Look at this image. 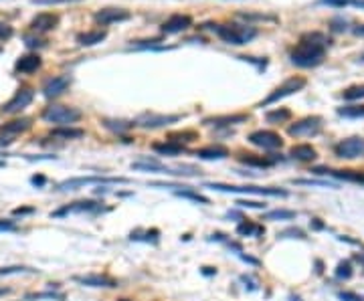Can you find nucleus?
Here are the masks:
<instances>
[{
	"label": "nucleus",
	"instance_id": "56",
	"mask_svg": "<svg viewBox=\"0 0 364 301\" xmlns=\"http://www.w3.org/2000/svg\"><path fill=\"white\" fill-rule=\"evenodd\" d=\"M120 301H127V299H120Z\"/></svg>",
	"mask_w": 364,
	"mask_h": 301
},
{
	"label": "nucleus",
	"instance_id": "19",
	"mask_svg": "<svg viewBox=\"0 0 364 301\" xmlns=\"http://www.w3.org/2000/svg\"><path fill=\"white\" fill-rule=\"evenodd\" d=\"M289 156L297 162H312L318 156V152H316V148H312L310 144H297L289 150Z\"/></svg>",
	"mask_w": 364,
	"mask_h": 301
},
{
	"label": "nucleus",
	"instance_id": "25",
	"mask_svg": "<svg viewBox=\"0 0 364 301\" xmlns=\"http://www.w3.org/2000/svg\"><path fill=\"white\" fill-rule=\"evenodd\" d=\"M330 174L338 180L364 184V172H360V170H330Z\"/></svg>",
	"mask_w": 364,
	"mask_h": 301
},
{
	"label": "nucleus",
	"instance_id": "6",
	"mask_svg": "<svg viewBox=\"0 0 364 301\" xmlns=\"http://www.w3.org/2000/svg\"><path fill=\"white\" fill-rule=\"evenodd\" d=\"M125 178H103V176H81V178H69L65 182H61L57 186L59 192H67V190H77L87 184H125Z\"/></svg>",
	"mask_w": 364,
	"mask_h": 301
},
{
	"label": "nucleus",
	"instance_id": "49",
	"mask_svg": "<svg viewBox=\"0 0 364 301\" xmlns=\"http://www.w3.org/2000/svg\"><path fill=\"white\" fill-rule=\"evenodd\" d=\"M324 4H330V6H346L350 0H322Z\"/></svg>",
	"mask_w": 364,
	"mask_h": 301
},
{
	"label": "nucleus",
	"instance_id": "17",
	"mask_svg": "<svg viewBox=\"0 0 364 301\" xmlns=\"http://www.w3.org/2000/svg\"><path fill=\"white\" fill-rule=\"evenodd\" d=\"M59 25V16L53 12H39L33 20H31V29L37 33H47L53 31Z\"/></svg>",
	"mask_w": 364,
	"mask_h": 301
},
{
	"label": "nucleus",
	"instance_id": "7",
	"mask_svg": "<svg viewBox=\"0 0 364 301\" xmlns=\"http://www.w3.org/2000/svg\"><path fill=\"white\" fill-rule=\"evenodd\" d=\"M33 119L31 117H18V119H12L4 125H0V146H8L14 142L16 136L25 134L29 127H31Z\"/></svg>",
	"mask_w": 364,
	"mask_h": 301
},
{
	"label": "nucleus",
	"instance_id": "51",
	"mask_svg": "<svg viewBox=\"0 0 364 301\" xmlns=\"http://www.w3.org/2000/svg\"><path fill=\"white\" fill-rule=\"evenodd\" d=\"M312 226H314L316 230H322V228H324V225L320 223V219H314V221H312Z\"/></svg>",
	"mask_w": 364,
	"mask_h": 301
},
{
	"label": "nucleus",
	"instance_id": "53",
	"mask_svg": "<svg viewBox=\"0 0 364 301\" xmlns=\"http://www.w3.org/2000/svg\"><path fill=\"white\" fill-rule=\"evenodd\" d=\"M202 269H204V271H202L204 275H212V273H217V271H215V269H212V267H202Z\"/></svg>",
	"mask_w": 364,
	"mask_h": 301
},
{
	"label": "nucleus",
	"instance_id": "36",
	"mask_svg": "<svg viewBox=\"0 0 364 301\" xmlns=\"http://www.w3.org/2000/svg\"><path fill=\"white\" fill-rule=\"evenodd\" d=\"M103 125L108 127V130L118 132V134H121V132H125V130H130V127H132V123H127V121H112V119H105Z\"/></svg>",
	"mask_w": 364,
	"mask_h": 301
},
{
	"label": "nucleus",
	"instance_id": "45",
	"mask_svg": "<svg viewBox=\"0 0 364 301\" xmlns=\"http://www.w3.org/2000/svg\"><path fill=\"white\" fill-rule=\"evenodd\" d=\"M16 230V225L12 221H0V232H12Z\"/></svg>",
	"mask_w": 364,
	"mask_h": 301
},
{
	"label": "nucleus",
	"instance_id": "44",
	"mask_svg": "<svg viewBox=\"0 0 364 301\" xmlns=\"http://www.w3.org/2000/svg\"><path fill=\"white\" fill-rule=\"evenodd\" d=\"M237 204L243 208H265V202H253V200H239Z\"/></svg>",
	"mask_w": 364,
	"mask_h": 301
},
{
	"label": "nucleus",
	"instance_id": "34",
	"mask_svg": "<svg viewBox=\"0 0 364 301\" xmlns=\"http://www.w3.org/2000/svg\"><path fill=\"white\" fill-rule=\"evenodd\" d=\"M346 101H356V99H364V85H354V87H348L344 93H342Z\"/></svg>",
	"mask_w": 364,
	"mask_h": 301
},
{
	"label": "nucleus",
	"instance_id": "8",
	"mask_svg": "<svg viewBox=\"0 0 364 301\" xmlns=\"http://www.w3.org/2000/svg\"><path fill=\"white\" fill-rule=\"evenodd\" d=\"M320 130H322V117L314 115V117H304V119L295 121L293 125H289L287 134L293 138H312Z\"/></svg>",
	"mask_w": 364,
	"mask_h": 301
},
{
	"label": "nucleus",
	"instance_id": "42",
	"mask_svg": "<svg viewBox=\"0 0 364 301\" xmlns=\"http://www.w3.org/2000/svg\"><path fill=\"white\" fill-rule=\"evenodd\" d=\"M25 42H27V47L29 49H37V47H42L45 45V40H39V38H35V37H25Z\"/></svg>",
	"mask_w": 364,
	"mask_h": 301
},
{
	"label": "nucleus",
	"instance_id": "20",
	"mask_svg": "<svg viewBox=\"0 0 364 301\" xmlns=\"http://www.w3.org/2000/svg\"><path fill=\"white\" fill-rule=\"evenodd\" d=\"M229 156V150L225 146H206L197 150V158L201 160H223Z\"/></svg>",
	"mask_w": 364,
	"mask_h": 301
},
{
	"label": "nucleus",
	"instance_id": "10",
	"mask_svg": "<svg viewBox=\"0 0 364 301\" xmlns=\"http://www.w3.org/2000/svg\"><path fill=\"white\" fill-rule=\"evenodd\" d=\"M249 142L253 146H257V148H261V150H267V152L282 148V144H283V140L280 138V134L269 132V130H257V132H253L249 136Z\"/></svg>",
	"mask_w": 364,
	"mask_h": 301
},
{
	"label": "nucleus",
	"instance_id": "15",
	"mask_svg": "<svg viewBox=\"0 0 364 301\" xmlns=\"http://www.w3.org/2000/svg\"><path fill=\"white\" fill-rule=\"evenodd\" d=\"M132 14L123 10V8H101L95 12V23L99 25H112V23H123V20H127Z\"/></svg>",
	"mask_w": 364,
	"mask_h": 301
},
{
	"label": "nucleus",
	"instance_id": "50",
	"mask_svg": "<svg viewBox=\"0 0 364 301\" xmlns=\"http://www.w3.org/2000/svg\"><path fill=\"white\" fill-rule=\"evenodd\" d=\"M31 182H33L35 186H42V184H45V176H33Z\"/></svg>",
	"mask_w": 364,
	"mask_h": 301
},
{
	"label": "nucleus",
	"instance_id": "32",
	"mask_svg": "<svg viewBox=\"0 0 364 301\" xmlns=\"http://www.w3.org/2000/svg\"><path fill=\"white\" fill-rule=\"evenodd\" d=\"M174 194L180 196V198H186V200H192V202H201V204H208V198L199 194V192H192V190H174Z\"/></svg>",
	"mask_w": 364,
	"mask_h": 301
},
{
	"label": "nucleus",
	"instance_id": "40",
	"mask_svg": "<svg viewBox=\"0 0 364 301\" xmlns=\"http://www.w3.org/2000/svg\"><path fill=\"white\" fill-rule=\"evenodd\" d=\"M12 27L8 25V23H2V20H0V40H8L10 37H12Z\"/></svg>",
	"mask_w": 364,
	"mask_h": 301
},
{
	"label": "nucleus",
	"instance_id": "43",
	"mask_svg": "<svg viewBox=\"0 0 364 301\" xmlns=\"http://www.w3.org/2000/svg\"><path fill=\"white\" fill-rule=\"evenodd\" d=\"M63 2H79V0H33V4H63Z\"/></svg>",
	"mask_w": 364,
	"mask_h": 301
},
{
	"label": "nucleus",
	"instance_id": "3",
	"mask_svg": "<svg viewBox=\"0 0 364 301\" xmlns=\"http://www.w3.org/2000/svg\"><path fill=\"white\" fill-rule=\"evenodd\" d=\"M42 119L47 123H55L59 127H65V125H73L81 119V112L77 107H69V105H59V103H53L49 107L42 110Z\"/></svg>",
	"mask_w": 364,
	"mask_h": 301
},
{
	"label": "nucleus",
	"instance_id": "37",
	"mask_svg": "<svg viewBox=\"0 0 364 301\" xmlns=\"http://www.w3.org/2000/svg\"><path fill=\"white\" fill-rule=\"evenodd\" d=\"M336 277H338V279H350V277H352V265H350V261H342V263H338Z\"/></svg>",
	"mask_w": 364,
	"mask_h": 301
},
{
	"label": "nucleus",
	"instance_id": "52",
	"mask_svg": "<svg viewBox=\"0 0 364 301\" xmlns=\"http://www.w3.org/2000/svg\"><path fill=\"white\" fill-rule=\"evenodd\" d=\"M354 35H358V37H364V25H362V27H356V29H354Z\"/></svg>",
	"mask_w": 364,
	"mask_h": 301
},
{
	"label": "nucleus",
	"instance_id": "48",
	"mask_svg": "<svg viewBox=\"0 0 364 301\" xmlns=\"http://www.w3.org/2000/svg\"><path fill=\"white\" fill-rule=\"evenodd\" d=\"M330 25H332V29H334V31H344V29H346V20H342V18H334Z\"/></svg>",
	"mask_w": 364,
	"mask_h": 301
},
{
	"label": "nucleus",
	"instance_id": "30",
	"mask_svg": "<svg viewBox=\"0 0 364 301\" xmlns=\"http://www.w3.org/2000/svg\"><path fill=\"white\" fill-rule=\"evenodd\" d=\"M295 217H297L295 210H285V208L269 210V212L265 214V219H267V221H291V219H295Z\"/></svg>",
	"mask_w": 364,
	"mask_h": 301
},
{
	"label": "nucleus",
	"instance_id": "22",
	"mask_svg": "<svg viewBox=\"0 0 364 301\" xmlns=\"http://www.w3.org/2000/svg\"><path fill=\"white\" fill-rule=\"evenodd\" d=\"M105 37H108V31L97 29V31H87V33H79L77 35V42L81 47H93L97 42H101Z\"/></svg>",
	"mask_w": 364,
	"mask_h": 301
},
{
	"label": "nucleus",
	"instance_id": "21",
	"mask_svg": "<svg viewBox=\"0 0 364 301\" xmlns=\"http://www.w3.org/2000/svg\"><path fill=\"white\" fill-rule=\"evenodd\" d=\"M42 61L39 55H25L16 61V71L18 73H35L37 69H40Z\"/></svg>",
	"mask_w": 364,
	"mask_h": 301
},
{
	"label": "nucleus",
	"instance_id": "46",
	"mask_svg": "<svg viewBox=\"0 0 364 301\" xmlns=\"http://www.w3.org/2000/svg\"><path fill=\"white\" fill-rule=\"evenodd\" d=\"M33 212H35L33 206H23V208H14V210H12L14 217H25V214H33Z\"/></svg>",
	"mask_w": 364,
	"mask_h": 301
},
{
	"label": "nucleus",
	"instance_id": "41",
	"mask_svg": "<svg viewBox=\"0 0 364 301\" xmlns=\"http://www.w3.org/2000/svg\"><path fill=\"white\" fill-rule=\"evenodd\" d=\"M33 299H63V295H55V293H37V295H29L27 301H33Z\"/></svg>",
	"mask_w": 364,
	"mask_h": 301
},
{
	"label": "nucleus",
	"instance_id": "57",
	"mask_svg": "<svg viewBox=\"0 0 364 301\" xmlns=\"http://www.w3.org/2000/svg\"><path fill=\"white\" fill-rule=\"evenodd\" d=\"M360 61H364V55H362V59H360Z\"/></svg>",
	"mask_w": 364,
	"mask_h": 301
},
{
	"label": "nucleus",
	"instance_id": "1",
	"mask_svg": "<svg viewBox=\"0 0 364 301\" xmlns=\"http://www.w3.org/2000/svg\"><path fill=\"white\" fill-rule=\"evenodd\" d=\"M326 45L328 40L324 35L320 33H310L306 35L297 45L291 49L289 59L293 65L302 67V69H310V67H318L320 63L326 57Z\"/></svg>",
	"mask_w": 364,
	"mask_h": 301
},
{
	"label": "nucleus",
	"instance_id": "54",
	"mask_svg": "<svg viewBox=\"0 0 364 301\" xmlns=\"http://www.w3.org/2000/svg\"><path fill=\"white\" fill-rule=\"evenodd\" d=\"M289 301H304V299L297 297V295H289Z\"/></svg>",
	"mask_w": 364,
	"mask_h": 301
},
{
	"label": "nucleus",
	"instance_id": "29",
	"mask_svg": "<svg viewBox=\"0 0 364 301\" xmlns=\"http://www.w3.org/2000/svg\"><path fill=\"white\" fill-rule=\"evenodd\" d=\"M261 232H265V228H263V226H257V225L251 223V221H243V223L237 226V234H241V236H259Z\"/></svg>",
	"mask_w": 364,
	"mask_h": 301
},
{
	"label": "nucleus",
	"instance_id": "9",
	"mask_svg": "<svg viewBox=\"0 0 364 301\" xmlns=\"http://www.w3.org/2000/svg\"><path fill=\"white\" fill-rule=\"evenodd\" d=\"M33 99H35V91L31 87H20L12 95V99L8 103H4L2 107H0V112H4V113H18V112H23L25 107H29Z\"/></svg>",
	"mask_w": 364,
	"mask_h": 301
},
{
	"label": "nucleus",
	"instance_id": "47",
	"mask_svg": "<svg viewBox=\"0 0 364 301\" xmlns=\"http://www.w3.org/2000/svg\"><path fill=\"white\" fill-rule=\"evenodd\" d=\"M340 299H342V301H364V297H358V295H354V293H344V291L340 293Z\"/></svg>",
	"mask_w": 364,
	"mask_h": 301
},
{
	"label": "nucleus",
	"instance_id": "23",
	"mask_svg": "<svg viewBox=\"0 0 364 301\" xmlns=\"http://www.w3.org/2000/svg\"><path fill=\"white\" fill-rule=\"evenodd\" d=\"M83 136H85V132L81 130V127H71V125L51 130V138H57V140H79Z\"/></svg>",
	"mask_w": 364,
	"mask_h": 301
},
{
	"label": "nucleus",
	"instance_id": "12",
	"mask_svg": "<svg viewBox=\"0 0 364 301\" xmlns=\"http://www.w3.org/2000/svg\"><path fill=\"white\" fill-rule=\"evenodd\" d=\"M71 85V79L67 75H57V77H51L45 81V85H42V95L53 99V97H59L63 95Z\"/></svg>",
	"mask_w": 364,
	"mask_h": 301
},
{
	"label": "nucleus",
	"instance_id": "39",
	"mask_svg": "<svg viewBox=\"0 0 364 301\" xmlns=\"http://www.w3.org/2000/svg\"><path fill=\"white\" fill-rule=\"evenodd\" d=\"M293 236V239H306V232L302 230V228H287V230H283L282 234H277V236H282V239H285V236Z\"/></svg>",
	"mask_w": 364,
	"mask_h": 301
},
{
	"label": "nucleus",
	"instance_id": "31",
	"mask_svg": "<svg viewBox=\"0 0 364 301\" xmlns=\"http://www.w3.org/2000/svg\"><path fill=\"white\" fill-rule=\"evenodd\" d=\"M338 115H342V117H350V119L364 117V105H348V107H338Z\"/></svg>",
	"mask_w": 364,
	"mask_h": 301
},
{
	"label": "nucleus",
	"instance_id": "5",
	"mask_svg": "<svg viewBox=\"0 0 364 301\" xmlns=\"http://www.w3.org/2000/svg\"><path fill=\"white\" fill-rule=\"evenodd\" d=\"M304 87H306V79H304V77H289V79L283 81L267 99H263V101L259 103V107H267V105H271V103H275V101H280V99H283V97H287V95H293V93H297V91H302Z\"/></svg>",
	"mask_w": 364,
	"mask_h": 301
},
{
	"label": "nucleus",
	"instance_id": "35",
	"mask_svg": "<svg viewBox=\"0 0 364 301\" xmlns=\"http://www.w3.org/2000/svg\"><path fill=\"white\" fill-rule=\"evenodd\" d=\"M18 273H35V269H31V267H23V265L0 267V277H4V275H18Z\"/></svg>",
	"mask_w": 364,
	"mask_h": 301
},
{
	"label": "nucleus",
	"instance_id": "27",
	"mask_svg": "<svg viewBox=\"0 0 364 301\" xmlns=\"http://www.w3.org/2000/svg\"><path fill=\"white\" fill-rule=\"evenodd\" d=\"M239 160L247 166H255V168H269L275 164L277 158H265V156H253V154H245V156H239Z\"/></svg>",
	"mask_w": 364,
	"mask_h": 301
},
{
	"label": "nucleus",
	"instance_id": "24",
	"mask_svg": "<svg viewBox=\"0 0 364 301\" xmlns=\"http://www.w3.org/2000/svg\"><path fill=\"white\" fill-rule=\"evenodd\" d=\"M154 152H158L160 156H180L184 152V146L176 144V142H162V144H154Z\"/></svg>",
	"mask_w": 364,
	"mask_h": 301
},
{
	"label": "nucleus",
	"instance_id": "26",
	"mask_svg": "<svg viewBox=\"0 0 364 301\" xmlns=\"http://www.w3.org/2000/svg\"><path fill=\"white\" fill-rule=\"evenodd\" d=\"M134 170H144V172H164V174H176V172H172L170 168L162 166L160 162L156 160H142V162H134L132 164Z\"/></svg>",
	"mask_w": 364,
	"mask_h": 301
},
{
	"label": "nucleus",
	"instance_id": "16",
	"mask_svg": "<svg viewBox=\"0 0 364 301\" xmlns=\"http://www.w3.org/2000/svg\"><path fill=\"white\" fill-rule=\"evenodd\" d=\"M190 25H192V18L188 14H172L162 25V33L164 35H178V33L186 31Z\"/></svg>",
	"mask_w": 364,
	"mask_h": 301
},
{
	"label": "nucleus",
	"instance_id": "55",
	"mask_svg": "<svg viewBox=\"0 0 364 301\" xmlns=\"http://www.w3.org/2000/svg\"><path fill=\"white\" fill-rule=\"evenodd\" d=\"M8 293V289H0V295H6Z\"/></svg>",
	"mask_w": 364,
	"mask_h": 301
},
{
	"label": "nucleus",
	"instance_id": "4",
	"mask_svg": "<svg viewBox=\"0 0 364 301\" xmlns=\"http://www.w3.org/2000/svg\"><path fill=\"white\" fill-rule=\"evenodd\" d=\"M212 190L219 192H229V194H261V196H287L289 192L282 188H261V186H231V184H219L212 182L206 184Z\"/></svg>",
	"mask_w": 364,
	"mask_h": 301
},
{
	"label": "nucleus",
	"instance_id": "11",
	"mask_svg": "<svg viewBox=\"0 0 364 301\" xmlns=\"http://www.w3.org/2000/svg\"><path fill=\"white\" fill-rule=\"evenodd\" d=\"M336 156L346 158V160H354V158L364 156V140L362 138L342 140L340 144H336Z\"/></svg>",
	"mask_w": 364,
	"mask_h": 301
},
{
	"label": "nucleus",
	"instance_id": "18",
	"mask_svg": "<svg viewBox=\"0 0 364 301\" xmlns=\"http://www.w3.org/2000/svg\"><path fill=\"white\" fill-rule=\"evenodd\" d=\"M178 119H180V115H154V113H150V115H144L138 123L142 127H162V125L176 123Z\"/></svg>",
	"mask_w": 364,
	"mask_h": 301
},
{
	"label": "nucleus",
	"instance_id": "14",
	"mask_svg": "<svg viewBox=\"0 0 364 301\" xmlns=\"http://www.w3.org/2000/svg\"><path fill=\"white\" fill-rule=\"evenodd\" d=\"M73 281L83 287H118V281L108 275H73Z\"/></svg>",
	"mask_w": 364,
	"mask_h": 301
},
{
	"label": "nucleus",
	"instance_id": "38",
	"mask_svg": "<svg viewBox=\"0 0 364 301\" xmlns=\"http://www.w3.org/2000/svg\"><path fill=\"white\" fill-rule=\"evenodd\" d=\"M192 140H197V134L195 132H182V134H172L170 136V142H176V144H188Z\"/></svg>",
	"mask_w": 364,
	"mask_h": 301
},
{
	"label": "nucleus",
	"instance_id": "13",
	"mask_svg": "<svg viewBox=\"0 0 364 301\" xmlns=\"http://www.w3.org/2000/svg\"><path fill=\"white\" fill-rule=\"evenodd\" d=\"M99 210V204L93 202V200H79V202H71L67 206H63L55 212H51L53 219H59V217H67V214H81V212H97Z\"/></svg>",
	"mask_w": 364,
	"mask_h": 301
},
{
	"label": "nucleus",
	"instance_id": "2",
	"mask_svg": "<svg viewBox=\"0 0 364 301\" xmlns=\"http://www.w3.org/2000/svg\"><path fill=\"white\" fill-rule=\"evenodd\" d=\"M215 31L227 45H233V47L247 45L249 40H253L257 37V29L251 25H221Z\"/></svg>",
	"mask_w": 364,
	"mask_h": 301
},
{
	"label": "nucleus",
	"instance_id": "28",
	"mask_svg": "<svg viewBox=\"0 0 364 301\" xmlns=\"http://www.w3.org/2000/svg\"><path fill=\"white\" fill-rule=\"evenodd\" d=\"M243 121H247V115L245 113H237V115L212 117V119H206L204 123H210V125H235V123H243Z\"/></svg>",
	"mask_w": 364,
	"mask_h": 301
},
{
	"label": "nucleus",
	"instance_id": "33",
	"mask_svg": "<svg viewBox=\"0 0 364 301\" xmlns=\"http://www.w3.org/2000/svg\"><path fill=\"white\" fill-rule=\"evenodd\" d=\"M265 117H267L269 123H283V121H287V119L291 117V112H289V110H283V107H282V110L269 112Z\"/></svg>",
	"mask_w": 364,
	"mask_h": 301
}]
</instances>
